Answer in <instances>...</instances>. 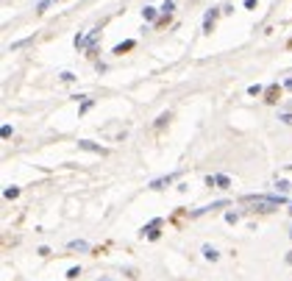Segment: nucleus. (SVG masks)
I'll return each mask as SVG.
<instances>
[{
    "label": "nucleus",
    "instance_id": "1",
    "mask_svg": "<svg viewBox=\"0 0 292 281\" xmlns=\"http://www.w3.org/2000/svg\"><path fill=\"white\" fill-rule=\"evenodd\" d=\"M242 204L253 206V211H276L278 206L284 204V195L278 198H267V195H245Z\"/></svg>",
    "mask_w": 292,
    "mask_h": 281
},
{
    "label": "nucleus",
    "instance_id": "2",
    "mask_svg": "<svg viewBox=\"0 0 292 281\" xmlns=\"http://www.w3.org/2000/svg\"><path fill=\"white\" fill-rule=\"evenodd\" d=\"M159 228H162V220H150V223L142 228V234L148 239H159Z\"/></svg>",
    "mask_w": 292,
    "mask_h": 281
},
{
    "label": "nucleus",
    "instance_id": "3",
    "mask_svg": "<svg viewBox=\"0 0 292 281\" xmlns=\"http://www.w3.org/2000/svg\"><path fill=\"white\" fill-rule=\"evenodd\" d=\"M214 20H217V8H209V11H206V17H203V31H206V34H212Z\"/></svg>",
    "mask_w": 292,
    "mask_h": 281
},
{
    "label": "nucleus",
    "instance_id": "4",
    "mask_svg": "<svg viewBox=\"0 0 292 281\" xmlns=\"http://www.w3.org/2000/svg\"><path fill=\"white\" fill-rule=\"evenodd\" d=\"M264 95H267V98H264V100H267V103H276V100L281 98V86H278V84L267 86V92H264Z\"/></svg>",
    "mask_w": 292,
    "mask_h": 281
},
{
    "label": "nucleus",
    "instance_id": "5",
    "mask_svg": "<svg viewBox=\"0 0 292 281\" xmlns=\"http://www.w3.org/2000/svg\"><path fill=\"white\" fill-rule=\"evenodd\" d=\"M78 148H84V150H92V153H106V150L100 148V145H95V142H89V140H81V142H78Z\"/></svg>",
    "mask_w": 292,
    "mask_h": 281
},
{
    "label": "nucleus",
    "instance_id": "6",
    "mask_svg": "<svg viewBox=\"0 0 292 281\" xmlns=\"http://www.w3.org/2000/svg\"><path fill=\"white\" fill-rule=\"evenodd\" d=\"M175 181V176H167V178H156V181L150 184V190H164V187H167V184H173Z\"/></svg>",
    "mask_w": 292,
    "mask_h": 281
},
{
    "label": "nucleus",
    "instance_id": "7",
    "mask_svg": "<svg viewBox=\"0 0 292 281\" xmlns=\"http://www.w3.org/2000/svg\"><path fill=\"white\" fill-rule=\"evenodd\" d=\"M134 48H136V42H134V39H128V42L117 45V48H114V53H117V56H122V53H125V50H134Z\"/></svg>",
    "mask_w": 292,
    "mask_h": 281
},
{
    "label": "nucleus",
    "instance_id": "8",
    "mask_svg": "<svg viewBox=\"0 0 292 281\" xmlns=\"http://www.w3.org/2000/svg\"><path fill=\"white\" fill-rule=\"evenodd\" d=\"M203 256H206V259H209V262H217V259H220V253L214 251V248H212V245H203Z\"/></svg>",
    "mask_w": 292,
    "mask_h": 281
},
{
    "label": "nucleus",
    "instance_id": "9",
    "mask_svg": "<svg viewBox=\"0 0 292 281\" xmlns=\"http://www.w3.org/2000/svg\"><path fill=\"white\" fill-rule=\"evenodd\" d=\"M67 248H70V251H89V245H86L84 239H72Z\"/></svg>",
    "mask_w": 292,
    "mask_h": 281
},
{
    "label": "nucleus",
    "instance_id": "10",
    "mask_svg": "<svg viewBox=\"0 0 292 281\" xmlns=\"http://www.w3.org/2000/svg\"><path fill=\"white\" fill-rule=\"evenodd\" d=\"M142 17H145V20H156V8H153V6H145L142 8Z\"/></svg>",
    "mask_w": 292,
    "mask_h": 281
},
{
    "label": "nucleus",
    "instance_id": "11",
    "mask_svg": "<svg viewBox=\"0 0 292 281\" xmlns=\"http://www.w3.org/2000/svg\"><path fill=\"white\" fill-rule=\"evenodd\" d=\"M3 195H6L8 201H11V198H17V195H20V190H17V187H6V190H3Z\"/></svg>",
    "mask_w": 292,
    "mask_h": 281
},
{
    "label": "nucleus",
    "instance_id": "12",
    "mask_svg": "<svg viewBox=\"0 0 292 281\" xmlns=\"http://www.w3.org/2000/svg\"><path fill=\"white\" fill-rule=\"evenodd\" d=\"M173 8H175V3H173V0H164V3H162V11H164V14H173Z\"/></svg>",
    "mask_w": 292,
    "mask_h": 281
},
{
    "label": "nucleus",
    "instance_id": "13",
    "mask_svg": "<svg viewBox=\"0 0 292 281\" xmlns=\"http://www.w3.org/2000/svg\"><path fill=\"white\" fill-rule=\"evenodd\" d=\"M276 187H278V192H292V184L290 181H278Z\"/></svg>",
    "mask_w": 292,
    "mask_h": 281
},
{
    "label": "nucleus",
    "instance_id": "14",
    "mask_svg": "<svg viewBox=\"0 0 292 281\" xmlns=\"http://www.w3.org/2000/svg\"><path fill=\"white\" fill-rule=\"evenodd\" d=\"M50 3H53V0H42V3L36 6V11H39V14H45V11H48V6H50Z\"/></svg>",
    "mask_w": 292,
    "mask_h": 281
},
{
    "label": "nucleus",
    "instance_id": "15",
    "mask_svg": "<svg viewBox=\"0 0 292 281\" xmlns=\"http://www.w3.org/2000/svg\"><path fill=\"white\" fill-rule=\"evenodd\" d=\"M81 276V267H70V270H67V279H78Z\"/></svg>",
    "mask_w": 292,
    "mask_h": 281
},
{
    "label": "nucleus",
    "instance_id": "16",
    "mask_svg": "<svg viewBox=\"0 0 292 281\" xmlns=\"http://www.w3.org/2000/svg\"><path fill=\"white\" fill-rule=\"evenodd\" d=\"M0 137H3V140H8V137H11V126H3V128H0Z\"/></svg>",
    "mask_w": 292,
    "mask_h": 281
},
{
    "label": "nucleus",
    "instance_id": "17",
    "mask_svg": "<svg viewBox=\"0 0 292 281\" xmlns=\"http://www.w3.org/2000/svg\"><path fill=\"white\" fill-rule=\"evenodd\" d=\"M167 22H170V14H164L162 20H156V28H164V25H167Z\"/></svg>",
    "mask_w": 292,
    "mask_h": 281
},
{
    "label": "nucleus",
    "instance_id": "18",
    "mask_svg": "<svg viewBox=\"0 0 292 281\" xmlns=\"http://www.w3.org/2000/svg\"><path fill=\"white\" fill-rule=\"evenodd\" d=\"M214 184H220V187H228V178H226V176H214Z\"/></svg>",
    "mask_w": 292,
    "mask_h": 281
},
{
    "label": "nucleus",
    "instance_id": "19",
    "mask_svg": "<svg viewBox=\"0 0 292 281\" xmlns=\"http://www.w3.org/2000/svg\"><path fill=\"white\" fill-rule=\"evenodd\" d=\"M226 220H228V223H236V220H239V214H236V211H228Z\"/></svg>",
    "mask_w": 292,
    "mask_h": 281
},
{
    "label": "nucleus",
    "instance_id": "20",
    "mask_svg": "<svg viewBox=\"0 0 292 281\" xmlns=\"http://www.w3.org/2000/svg\"><path fill=\"white\" fill-rule=\"evenodd\" d=\"M167 120H170V114H162V117H159V120H156V128H162V126H164V123H167Z\"/></svg>",
    "mask_w": 292,
    "mask_h": 281
},
{
    "label": "nucleus",
    "instance_id": "21",
    "mask_svg": "<svg viewBox=\"0 0 292 281\" xmlns=\"http://www.w3.org/2000/svg\"><path fill=\"white\" fill-rule=\"evenodd\" d=\"M61 81H67V84H70V81H75V75H72V72H61Z\"/></svg>",
    "mask_w": 292,
    "mask_h": 281
},
{
    "label": "nucleus",
    "instance_id": "22",
    "mask_svg": "<svg viewBox=\"0 0 292 281\" xmlns=\"http://www.w3.org/2000/svg\"><path fill=\"white\" fill-rule=\"evenodd\" d=\"M248 92H250V95H262V86H259V84H253Z\"/></svg>",
    "mask_w": 292,
    "mask_h": 281
},
{
    "label": "nucleus",
    "instance_id": "23",
    "mask_svg": "<svg viewBox=\"0 0 292 281\" xmlns=\"http://www.w3.org/2000/svg\"><path fill=\"white\" fill-rule=\"evenodd\" d=\"M281 120H284V123H292V114H281Z\"/></svg>",
    "mask_w": 292,
    "mask_h": 281
},
{
    "label": "nucleus",
    "instance_id": "24",
    "mask_svg": "<svg viewBox=\"0 0 292 281\" xmlns=\"http://www.w3.org/2000/svg\"><path fill=\"white\" fill-rule=\"evenodd\" d=\"M284 89H290V92H292V78H290V81L284 84Z\"/></svg>",
    "mask_w": 292,
    "mask_h": 281
},
{
    "label": "nucleus",
    "instance_id": "25",
    "mask_svg": "<svg viewBox=\"0 0 292 281\" xmlns=\"http://www.w3.org/2000/svg\"><path fill=\"white\" fill-rule=\"evenodd\" d=\"M287 262H290V265H292V251H290V253H287Z\"/></svg>",
    "mask_w": 292,
    "mask_h": 281
},
{
    "label": "nucleus",
    "instance_id": "26",
    "mask_svg": "<svg viewBox=\"0 0 292 281\" xmlns=\"http://www.w3.org/2000/svg\"><path fill=\"white\" fill-rule=\"evenodd\" d=\"M100 281H112V279H100Z\"/></svg>",
    "mask_w": 292,
    "mask_h": 281
},
{
    "label": "nucleus",
    "instance_id": "27",
    "mask_svg": "<svg viewBox=\"0 0 292 281\" xmlns=\"http://www.w3.org/2000/svg\"><path fill=\"white\" fill-rule=\"evenodd\" d=\"M290 237H292V228H290Z\"/></svg>",
    "mask_w": 292,
    "mask_h": 281
},
{
    "label": "nucleus",
    "instance_id": "28",
    "mask_svg": "<svg viewBox=\"0 0 292 281\" xmlns=\"http://www.w3.org/2000/svg\"><path fill=\"white\" fill-rule=\"evenodd\" d=\"M290 211H292V206H290Z\"/></svg>",
    "mask_w": 292,
    "mask_h": 281
},
{
    "label": "nucleus",
    "instance_id": "29",
    "mask_svg": "<svg viewBox=\"0 0 292 281\" xmlns=\"http://www.w3.org/2000/svg\"><path fill=\"white\" fill-rule=\"evenodd\" d=\"M56 3H58V0H56Z\"/></svg>",
    "mask_w": 292,
    "mask_h": 281
}]
</instances>
